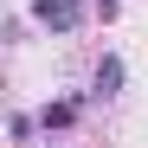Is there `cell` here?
Returning a JSON list of instances; mask_svg holds the SVG:
<instances>
[{"label": "cell", "instance_id": "obj_1", "mask_svg": "<svg viewBox=\"0 0 148 148\" xmlns=\"http://www.w3.org/2000/svg\"><path fill=\"white\" fill-rule=\"evenodd\" d=\"M32 19L45 32H77L84 26V0H32Z\"/></svg>", "mask_w": 148, "mask_h": 148}, {"label": "cell", "instance_id": "obj_2", "mask_svg": "<svg viewBox=\"0 0 148 148\" xmlns=\"http://www.w3.org/2000/svg\"><path fill=\"white\" fill-rule=\"evenodd\" d=\"M90 84H97V97H116V84H122V58H103Z\"/></svg>", "mask_w": 148, "mask_h": 148}, {"label": "cell", "instance_id": "obj_3", "mask_svg": "<svg viewBox=\"0 0 148 148\" xmlns=\"http://www.w3.org/2000/svg\"><path fill=\"white\" fill-rule=\"evenodd\" d=\"M45 129H71V122H77V103H45Z\"/></svg>", "mask_w": 148, "mask_h": 148}, {"label": "cell", "instance_id": "obj_4", "mask_svg": "<svg viewBox=\"0 0 148 148\" xmlns=\"http://www.w3.org/2000/svg\"><path fill=\"white\" fill-rule=\"evenodd\" d=\"M97 13H103V19H110V13H116V0H97Z\"/></svg>", "mask_w": 148, "mask_h": 148}]
</instances>
